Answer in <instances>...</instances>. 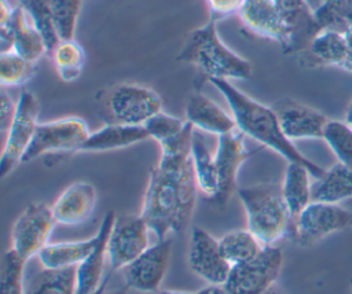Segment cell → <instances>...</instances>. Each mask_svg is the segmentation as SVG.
I'll list each match as a JSON object with an SVG mask.
<instances>
[{
    "label": "cell",
    "mask_w": 352,
    "mask_h": 294,
    "mask_svg": "<svg viewBox=\"0 0 352 294\" xmlns=\"http://www.w3.org/2000/svg\"><path fill=\"white\" fill-rule=\"evenodd\" d=\"M194 129L187 121L180 133L158 143L160 161L150 170L140 212L157 240L182 234L191 220L198 191L191 159Z\"/></svg>",
    "instance_id": "cell-1"
},
{
    "label": "cell",
    "mask_w": 352,
    "mask_h": 294,
    "mask_svg": "<svg viewBox=\"0 0 352 294\" xmlns=\"http://www.w3.org/2000/svg\"><path fill=\"white\" fill-rule=\"evenodd\" d=\"M209 82L214 85V88H217L224 96L238 129L245 136H249L261 146L275 151L287 162H297L307 166L312 174V179L316 180L323 176L326 169L302 155L296 148L293 142L285 136L272 107H268L248 96L245 92L232 85L231 81L212 78Z\"/></svg>",
    "instance_id": "cell-2"
},
{
    "label": "cell",
    "mask_w": 352,
    "mask_h": 294,
    "mask_svg": "<svg viewBox=\"0 0 352 294\" xmlns=\"http://www.w3.org/2000/svg\"><path fill=\"white\" fill-rule=\"evenodd\" d=\"M217 19L209 16L208 22L194 29L176 59L194 65L209 80H249L253 65L243 56L228 48L217 33Z\"/></svg>",
    "instance_id": "cell-3"
},
{
    "label": "cell",
    "mask_w": 352,
    "mask_h": 294,
    "mask_svg": "<svg viewBox=\"0 0 352 294\" xmlns=\"http://www.w3.org/2000/svg\"><path fill=\"white\" fill-rule=\"evenodd\" d=\"M246 213L248 229L263 246L292 236L293 217L278 183H258L236 190Z\"/></svg>",
    "instance_id": "cell-4"
},
{
    "label": "cell",
    "mask_w": 352,
    "mask_h": 294,
    "mask_svg": "<svg viewBox=\"0 0 352 294\" xmlns=\"http://www.w3.org/2000/svg\"><path fill=\"white\" fill-rule=\"evenodd\" d=\"M283 265V253L276 246H264L252 260L232 265L223 284L227 294H267Z\"/></svg>",
    "instance_id": "cell-5"
},
{
    "label": "cell",
    "mask_w": 352,
    "mask_h": 294,
    "mask_svg": "<svg viewBox=\"0 0 352 294\" xmlns=\"http://www.w3.org/2000/svg\"><path fill=\"white\" fill-rule=\"evenodd\" d=\"M106 109L111 122L144 125L153 115L162 111V100L154 89L146 85L122 82L110 89Z\"/></svg>",
    "instance_id": "cell-6"
},
{
    "label": "cell",
    "mask_w": 352,
    "mask_h": 294,
    "mask_svg": "<svg viewBox=\"0 0 352 294\" xmlns=\"http://www.w3.org/2000/svg\"><path fill=\"white\" fill-rule=\"evenodd\" d=\"M352 228V212L338 203L312 201L294 220L292 239L301 246L316 242Z\"/></svg>",
    "instance_id": "cell-7"
},
{
    "label": "cell",
    "mask_w": 352,
    "mask_h": 294,
    "mask_svg": "<svg viewBox=\"0 0 352 294\" xmlns=\"http://www.w3.org/2000/svg\"><path fill=\"white\" fill-rule=\"evenodd\" d=\"M88 136V126L80 117H65L38 124L22 162L33 161L44 154L80 151Z\"/></svg>",
    "instance_id": "cell-8"
},
{
    "label": "cell",
    "mask_w": 352,
    "mask_h": 294,
    "mask_svg": "<svg viewBox=\"0 0 352 294\" xmlns=\"http://www.w3.org/2000/svg\"><path fill=\"white\" fill-rule=\"evenodd\" d=\"M38 111L40 104L37 98L29 91H22L16 100L14 120L4 137L0 159V177L4 179L18 163L22 162L38 125Z\"/></svg>",
    "instance_id": "cell-9"
},
{
    "label": "cell",
    "mask_w": 352,
    "mask_h": 294,
    "mask_svg": "<svg viewBox=\"0 0 352 294\" xmlns=\"http://www.w3.org/2000/svg\"><path fill=\"white\" fill-rule=\"evenodd\" d=\"M55 224L52 206L44 202L28 203L11 229L12 250L25 261L37 257L47 245Z\"/></svg>",
    "instance_id": "cell-10"
},
{
    "label": "cell",
    "mask_w": 352,
    "mask_h": 294,
    "mask_svg": "<svg viewBox=\"0 0 352 294\" xmlns=\"http://www.w3.org/2000/svg\"><path fill=\"white\" fill-rule=\"evenodd\" d=\"M148 225L140 214L116 216L107 240L110 271L117 272L148 247Z\"/></svg>",
    "instance_id": "cell-11"
},
{
    "label": "cell",
    "mask_w": 352,
    "mask_h": 294,
    "mask_svg": "<svg viewBox=\"0 0 352 294\" xmlns=\"http://www.w3.org/2000/svg\"><path fill=\"white\" fill-rule=\"evenodd\" d=\"M236 14L250 33L278 43L283 54H290L292 34L275 0H242Z\"/></svg>",
    "instance_id": "cell-12"
},
{
    "label": "cell",
    "mask_w": 352,
    "mask_h": 294,
    "mask_svg": "<svg viewBox=\"0 0 352 294\" xmlns=\"http://www.w3.org/2000/svg\"><path fill=\"white\" fill-rule=\"evenodd\" d=\"M245 135L236 128L228 133L217 136L214 159L217 166L219 190L212 202L219 207H226L236 188V176L241 165L252 155L245 147Z\"/></svg>",
    "instance_id": "cell-13"
},
{
    "label": "cell",
    "mask_w": 352,
    "mask_h": 294,
    "mask_svg": "<svg viewBox=\"0 0 352 294\" xmlns=\"http://www.w3.org/2000/svg\"><path fill=\"white\" fill-rule=\"evenodd\" d=\"M170 250L172 239L169 238L148 246L136 260L121 269L125 286L140 293L158 291L168 269Z\"/></svg>",
    "instance_id": "cell-14"
},
{
    "label": "cell",
    "mask_w": 352,
    "mask_h": 294,
    "mask_svg": "<svg viewBox=\"0 0 352 294\" xmlns=\"http://www.w3.org/2000/svg\"><path fill=\"white\" fill-rule=\"evenodd\" d=\"M187 261L190 269L209 284L223 286L231 271V264L220 250L219 239L199 227L191 231Z\"/></svg>",
    "instance_id": "cell-15"
},
{
    "label": "cell",
    "mask_w": 352,
    "mask_h": 294,
    "mask_svg": "<svg viewBox=\"0 0 352 294\" xmlns=\"http://www.w3.org/2000/svg\"><path fill=\"white\" fill-rule=\"evenodd\" d=\"M272 109L289 140L323 139V132L329 122L323 113L292 99H282Z\"/></svg>",
    "instance_id": "cell-16"
},
{
    "label": "cell",
    "mask_w": 352,
    "mask_h": 294,
    "mask_svg": "<svg viewBox=\"0 0 352 294\" xmlns=\"http://www.w3.org/2000/svg\"><path fill=\"white\" fill-rule=\"evenodd\" d=\"M98 194L94 184L76 181L67 185L52 205L56 224L76 225L85 221L94 212Z\"/></svg>",
    "instance_id": "cell-17"
},
{
    "label": "cell",
    "mask_w": 352,
    "mask_h": 294,
    "mask_svg": "<svg viewBox=\"0 0 352 294\" xmlns=\"http://www.w3.org/2000/svg\"><path fill=\"white\" fill-rule=\"evenodd\" d=\"M116 218L114 212H107L99 227V240L91 254L77 265L76 294H92L102 283L104 260L107 257V240Z\"/></svg>",
    "instance_id": "cell-18"
},
{
    "label": "cell",
    "mask_w": 352,
    "mask_h": 294,
    "mask_svg": "<svg viewBox=\"0 0 352 294\" xmlns=\"http://www.w3.org/2000/svg\"><path fill=\"white\" fill-rule=\"evenodd\" d=\"M186 120L198 131L221 136L236 129L232 115L202 93H194L186 106Z\"/></svg>",
    "instance_id": "cell-19"
},
{
    "label": "cell",
    "mask_w": 352,
    "mask_h": 294,
    "mask_svg": "<svg viewBox=\"0 0 352 294\" xmlns=\"http://www.w3.org/2000/svg\"><path fill=\"white\" fill-rule=\"evenodd\" d=\"M148 137V133L143 125H124L110 122L91 132L80 151L84 152H99L125 148L140 143Z\"/></svg>",
    "instance_id": "cell-20"
},
{
    "label": "cell",
    "mask_w": 352,
    "mask_h": 294,
    "mask_svg": "<svg viewBox=\"0 0 352 294\" xmlns=\"http://www.w3.org/2000/svg\"><path fill=\"white\" fill-rule=\"evenodd\" d=\"M26 12L18 5L8 21L0 23V27H7L12 32V51L30 63H37L44 55H48V48L40 32L26 22Z\"/></svg>",
    "instance_id": "cell-21"
},
{
    "label": "cell",
    "mask_w": 352,
    "mask_h": 294,
    "mask_svg": "<svg viewBox=\"0 0 352 294\" xmlns=\"http://www.w3.org/2000/svg\"><path fill=\"white\" fill-rule=\"evenodd\" d=\"M309 66H337L351 70V52L344 32L320 30L309 47Z\"/></svg>",
    "instance_id": "cell-22"
},
{
    "label": "cell",
    "mask_w": 352,
    "mask_h": 294,
    "mask_svg": "<svg viewBox=\"0 0 352 294\" xmlns=\"http://www.w3.org/2000/svg\"><path fill=\"white\" fill-rule=\"evenodd\" d=\"M99 240V234L96 232L92 238L78 240V242H60V243H47L37 258L44 268H69L81 264L95 249Z\"/></svg>",
    "instance_id": "cell-23"
},
{
    "label": "cell",
    "mask_w": 352,
    "mask_h": 294,
    "mask_svg": "<svg viewBox=\"0 0 352 294\" xmlns=\"http://www.w3.org/2000/svg\"><path fill=\"white\" fill-rule=\"evenodd\" d=\"M311 172L297 162H287L282 185V194L293 221L312 202Z\"/></svg>",
    "instance_id": "cell-24"
},
{
    "label": "cell",
    "mask_w": 352,
    "mask_h": 294,
    "mask_svg": "<svg viewBox=\"0 0 352 294\" xmlns=\"http://www.w3.org/2000/svg\"><path fill=\"white\" fill-rule=\"evenodd\" d=\"M191 159L198 190L212 201L219 190L217 166L214 154L210 152L205 136L198 129H194L192 133Z\"/></svg>",
    "instance_id": "cell-25"
},
{
    "label": "cell",
    "mask_w": 352,
    "mask_h": 294,
    "mask_svg": "<svg viewBox=\"0 0 352 294\" xmlns=\"http://www.w3.org/2000/svg\"><path fill=\"white\" fill-rule=\"evenodd\" d=\"M352 198V169L337 162L312 183V201L340 203Z\"/></svg>",
    "instance_id": "cell-26"
},
{
    "label": "cell",
    "mask_w": 352,
    "mask_h": 294,
    "mask_svg": "<svg viewBox=\"0 0 352 294\" xmlns=\"http://www.w3.org/2000/svg\"><path fill=\"white\" fill-rule=\"evenodd\" d=\"M77 267L41 268L25 282V294H76Z\"/></svg>",
    "instance_id": "cell-27"
},
{
    "label": "cell",
    "mask_w": 352,
    "mask_h": 294,
    "mask_svg": "<svg viewBox=\"0 0 352 294\" xmlns=\"http://www.w3.org/2000/svg\"><path fill=\"white\" fill-rule=\"evenodd\" d=\"M50 56L52 58L54 67L65 82L76 81L87 62V55L81 44L74 38L72 40H59L55 48L51 51Z\"/></svg>",
    "instance_id": "cell-28"
},
{
    "label": "cell",
    "mask_w": 352,
    "mask_h": 294,
    "mask_svg": "<svg viewBox=\"0 0 352 294\" xmlns=\"http://www.w3.org/2000/svg\"><path fill=\"white\" fill-rule=\"evenodd\" d=\"M219 246L231 267L254 258L264 247L249 229H235L224 234L219 239Z\"/></svg>",
    "instance_id": "cell-29"
},
{
    "label": "cell",
    "mask_w": 352,
    "mask_h": 294,
    "mask_svg": "<svg viewBox=\"0 0 352 294\" xmlns=\"http://www.w3.org/2000/svg\"><path fill=\"white\" fill-rule=\"evenodd\" d=\"M18 4L30 16L33 26L44 37L50 55L59 41L52 21L51 0H18Z\"/></svg>",
    "instance_id": "cell-30"
},
{
    "label": "cell",
    "mask_w": 352,
    "mask_h": 294,
    "mask_svg": "<svg viewBox=\"0 0 352 294\" xmlns=\"http://www.w3.org/2000/svg\"><path fill=\"white\" fill-rule=\"evenodd\" d=\"M323 140L337 161L352 169V126L345 121L329 120L323 132Z\"/></svg>",
    "instance_id": "cell-31"
},
{
    "label": "cell",
    "mask_w": 352,
    "mask_h": 294,
    "mask_svg": "<svg viewBox=\"0 0 352 294\" xmlns=\"http://www.w3.org/2000/svg\"><path fill=\"white\" fill-rule=\"evenodd\" d=\"M34 69V63L28 62L14 51L0 54V84L3 88L28 82L33 77Z\"/></svg>",
    "instance_id": "cell-32"
},
{
    "label": "cell",
    "mask_w": 352,
    "mask_h": 294,
    "mask_svg": "<svg viewBox=\"0 0 352 294\" xmlns=\"http://www.w3.org/2000/svg\"><path fill=\"white\" fill-rule=\"evenodd\" d=\"M28 261L10 249L3 254L0 268V294H25L23 271Z\"/></svg>",
    "instance_id": "cell-33"
},
{
    "label": "cell",
    "mask_w": 352,
    "mask_h": 294,
    "mask_svg": "<svg viewBox=\"0 0 352 294\" xmlns=\"http://www.w3.org/2000/svg\"><path fill=\"white\" fill-rule=\"evenodd\" d=\"M82 0H51L52 21L59 40L74 38Z\"/></svg>",
    "instance_id": "cell-34"
},
{
    "label": "cell",
    "mask_w": 352,
    "mask_h": 294,
    "mask_svg": "<svg viewBox=\"0 0 352 294\" xmlns=\"http://www.w3.org/2000/svg\"><path fill=\"white\" fill-rule=\"evenodd\" d=\"M186 125L187 120H182L164 111H160L155 115H153L143 126L146 128L150 139H154L157 143H161L180 133Z\"/></svg>",
    "instance_id": "cell-35"
},
{
    "label": "cell",
    "mask_w": 352,
    "mask_h": 294,
    "mask_svg": "<svg viewBox=\"0 0 352 294\" xmlns=\"http://www.w3.org/2000/svg\"><path fill=\"white\" fill-rule=\"evenodd\" d=\"M15 110H16V102L14 103L11 96L3 88L1 95H0V131H1L3 139L6 137V135L11 126V122L15 115Z\"/></svg>",
    "instance_id": "cell-36"
},
{
    "label": "cell",
    "mask_w": 352,
    "mask_h": 294,
    "mask_svg": "<svg viewBox=\"0 0 352 294\" xmlns=\"http://www.w3.org/2000/svg\"><path fill=\"white\" fill-rule=\"evenodd\" d=\"M242 0H206L212 18L220 21L234 12H236Z\"/></svg>",
    "instance_id": "cell-37"
},
{
    "label": "cell",
    "mask_w": 352,
    "mask_h": 294,
    "mask_svg": "<svg viewBox=\"0 0 352 294\" xmlns=\"http://www.w3.org/2000/svg\"><path fill=\"white\" fill-rule=\"evenodd\" d=\"M327 3L346 23L352 25V0H334Z\"/></svg>",
    "instance_id": "cell-38"
},
{
    "label": "cell",
    "mask_w": 352,
    "mask_h": 294,
    "mask_svg": "<svg viewBox=\"0 0 352 294\" xmlns=\"http://www.w3.org/2000/svg\"><path fill=\"white\" fill-rule=\"evenodd\" d=\"M192 294H227L224 286L220 284H208L206 287L192 293Z\"/></svg>",
    "instance_id": "cell-39"
},
{
    "label": "cell",
    "mask_w": 352,
    "mask_h": 294,
    "mask_svg": "<svg viewBox=\"0 0 352 294\" xmlns=\"http://www.w3.org/2000/svg\"><path fill=\"white\" fill-rule=\"evenodd\" d=\"M114 275V272H111V271H109L107 272V275L104 276V279L102 280V283H100V286L92 293V294H106V289H107V284H109V282H110V279H111V276Z\"/></svg>",
    "instance_id": "cell-40"
},
{
    "label": "cell",
    "mask_w": 352,
    "mask_h": 294,
    "mask_svg": "<svg viewBox=\"0 0 352 294\" xmlns=\"http://www.w3.org/2000/svg\"><path fill=\"white\" fill-rule=\"evenodd\" d=\"M345 122L352 126V100L349 102V104L346 107V111H345Z\"/></svg>",
    "instance_id": "cell-41"
},
{
    "label": "cell",
    "mask_w": 352,
    "mask_h": 294,
    "mask_svg": "<svg viewBox=\"0 0 352 294\" xmlns=\"http://www.w3.org/2000/svg\"><path fill=\"white\" fill-rule=\"evenodd\" d=\"M308 5H309V8L312 10V11H315L323 1L322 0H304Z\"/></svg>",
    "instance_id": "cell-42"
},
{
    "label": "cell",
    "mask_w": 352,
    "mask_h": 294,
    "mask_svg": "<svg viewBox=\"0 0 352 294\" xmlns=\"http://www.w3.org/2000/svg\"><path fill=\"white\" fill-rule=\"evenodd\" d=\"M158 294H192V293H186V291H172V290H161Z\"/></svg>",
    "instance_id": "cell-43"
},
{
    "label": "cell",
    "mask_w": 352,
    "mask_h": 294,
    "mask_svg": "<svg viewBox=\"0 0 352 294\" xmlns=\"http://www.w3.org/2000/svg\"><path fill=\"white\" fill-rule=\"evenodd\" d=\"M267 294H286V293L282 289H279V287H271Z\"/></svg>",
    "instance_id": "cell-44"
},
{
    "label": "cell",
    "mask_w": 352,
    "mask_h": 294,
    "mask_svg": "<svg viewBox=\"0 0 352 294\" xmlns=\"http://www.w3.org/2000/svg\"><path fill=\"white\" fill-rule=\"evenodd\" d=\"M128 287L126 286H124V287H121V289H118V290H116V291H113V293H110V294H128ZM107 294V293H106Z\"/></svg>",
    "instance_id": "cell-45"
},
{
    "label": "cell",
    "mask_w": 352,
    "mask_h": 294,
    "mask_svg": "<svg viewBox=\"0 0 352 294\" xmlns=\"http://www.w3.org/2000/svg\"><path fill=\"white\" fill-rule=\"evenodd\" d=\"M349 286H351V289H352V276H351V280H349Z\"/></svg>",
    "instance_id": "cell-46"
},
{
    "label": "cell",
    "mask_w": 352,
    "mask_h": 294,
    "mask_svg": "<svg viewBox=\"0 0 352 294\" xmlns=\"http://www.w3.org/2000/svg\"><path fill=\"white\" fill-rule=\"evenodd\" d=\"M322 1H334V0H322Z\"/></svg>",
    "instance_id": "cell-47"
}]
</instances>
